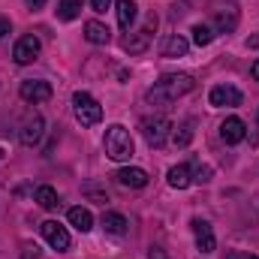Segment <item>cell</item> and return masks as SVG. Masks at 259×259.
<instances>
[{"mask_svg": "<svg viewBox=\"0 0 259 259\" xmlns=\"http://www.w3.org/2000/svg\"><path fill=\"white\" fill-rule=\"evenodd\" d=\"M6 33H9V18H0V42L6 39Z\"/></svg>", "mask_w": 259, "mask_h": 259, "instance_id": "obj_29", "label": "cell"}, {"mask_svg": "<svg viewBox=\"0 0 259 259\" xmlns=\"http://www.w3.org/2000/svg\"><path fill=\"white\" fill-rule=\"evenodd\" d=\"M193 184V169L190 166H172L169 169V187H175V190H187Z\"/></svg>", "mask_w": 259, "mask_h": 259, "instance_id": "obj_16", "label": "cell"}, {"mask_svg": "<svg viewBox=\"0 0 259 259\" xmlns=\"http://www.w3.org/2000/svg\"><path fill=\"white\" fill-rule=\"evenodd\" d=\"M39 36H33V33H27V36H21L18 42H15V49H12V58H15V64L18 66H27L36 61V55H39Z\"/></svg>", "mask_w": 259, "mask_h": 259, "instance_id": "obj_7", "label": "cell"}, {"mask_svg": "<svg viewBox=\"0 0 259 259\" xmlns=\"http://www.w3.org/2000/svg\"><path fill=\"white\" fill-rule=\"evenodd\" d=\"M103 229L109 232V235H115V238H121V235H127L130 223L124 214H118V211H106L103 214Z\"/></svg>", "mask_w": 259, "mask_h": 259, "instance_id": "obj_14", "label": "cell"}, {"mask_svg": "<svg viewBox=\"0 0 259 259\" xmlns=\"http://www.w3.org/2000/svg\"><path fill=\"white\" fill-rule=\"evenodd\" d=\"M193 88H196L193 75H187V72H166V75H160V81H154V88L148 91V103H154V106H160V109H169L175 100L187 97Z\"/></svg>", "mask_w": 259, "mask_h": 259, "instance_id": "obj_1", "label": "cell"}, {"mask_svg": "<svg viewBox=\"0 0 259 259\" xmlns=\"http://www.w3.org/2000/svg\"><path fill=\"white\" fill-rule=\"evenodd\" d=\"M214 24H217L220 33L235 30V24H238V9H235V6H223V9H217V12H214Z\"/></svg>", "mask_w": 259, "mask_h": 259, "instance_id": "obj_15", "label": "cell"}, {"mask_svg": "<svg viewBox=\"0 0 259 259\" xmlns=\"http://www.w3.org/2000/svg\"><path fill=\"white\" fill-rule=\"evenodd\" d=\"M81 6H84V0H58V18L61 21L78 18L81 15Z\"/></svg>", "mask_w": 259, "mask_h": 259, "instance_id": "obj_22", "label": "cell"}, {"mask_svg": "<svg viewBox=\"0 0 259 259\" xmlns=\"http://www.w3.org/2000/svg\"><path fill=\"white\" fill-rule=\"evenodd\" d=\"M250 75H253V78H256V81H259V61H256V64H253V66H250Z\"/></svg>", "mask_w": 259, "mask_h": 259, "instance_id": "obj_31", "label": "cell"}, {"mask_svg": "<svg viewBox=\"0 0 259 259\" xmlns=\"http://www.w3.org/2000/svg\"><path fill=\"white\" fill-rule=\"evenodd\" d=\"M103 148H106L109 160H115V163H127L130 157L136 154L133 136H130V130H127V127H121V124H112V127H106V136H103Z\"/></svg>", "mask_w": 259, "mask_h": 259, "instance_id": "obj_2", "label": "cell"}, {"mask_svg": "<svg viewBox=\"0 0 259 259\" xmlns=\"http://www.w3.org/2000/svg\"><path fill=\"white\" fill-rule=\"evenodd\" d=\"M142 136H145V142L151 145V148H163L166 142H169V130H172V121L166 118V115H154V118H142Z\"/></svg>", "mask_w": 259, "mask_h": 259, "instance_id": "obj_4", "label": "cell"}, {"mask_svg": "<svg viewBox=\"0 0 259 259\" xmlns=\"http://www.w3.org/2000/svg\"><path fill=\"white\" fill-rule=\"evenodd\" d=\"M115 9H118V24H121V30H130V24H133L136 15H139V12H136V9H139L136 0H118Z\"/></svg>", "mask_w": 259, "mask_h": 259, "instance_id": "obj_19", "label": "cell"}, {"mask_svg": "<svg viewBox=\"0 0 259 259\" xmlns=\"http://www.w3.org/2000/svg\"><path fill=\"white\" fill-rule=\"evenodd\" d=\"M190 226H193V235H196V247H199L205 256H208V253H214V247H217V238H214V229H211V223L196 217Z\"/></svg>", "mask_w": 259, "mask_h": 259, "instance_id": "obj_10", "label": "cell"}, {"mask_svg": "<svg viewBox=\"0 0 259 259\" xmlns=\"http://www.w3.org/2000/svg\"><path fill=\"white\" fill-rule=\"evenodd\" d=\"M36 202H39V208H46V211H55V208L61 205V199H58V190H55V187H49V184L36 187Z\"/></svg>", "mask_w": 259, "mask_h": 259, "instance_id": "obj_21", "label": "cell"}, {"mask_svg": "<svg viewBox=\"0 0 259 259\" xmlns=\"http://www.w3.org/2000/svg\"><path fill=\"white\" fill-rule=\"evenodd\" d=\"M148 259H169V256H166V250H163V247H151Z\"/></svg>", "mask_w": 259, "mask_h": 259, "instance_id": "obj_27", "label": "cell"}, {"mask_svg": "<svg viewBox=\"0 0 259 259\" xmlns=\"http://www.w3.org/2000/svg\"><path fill=\"white\" fill-rule=\"evenodd\" d=\"M18 97L24 100V103H46V100H52V84L49 81H42V78H27V81H21V88H18Z\"/></svg>", "mask_w": 259, "mask_h": 259, "instance_id": "obj_5", "label": "cell"}, {"mask_svg": "<svg viewBox=\"0 0 259 259\" xmlns=\"http://www.w3.org/2000/svg\"><path fill=\"white\" fill-rule=\"evenodd\" d=\"M193 181H199V184H208V181H211V166H196Z\"/></svg>", "mask_w": 259, "mask_h": 259, "instance_id": "obj_25", "label": "cell"}, {"mask_svg": "<svg viewBox=\"0 0 259 259\" xmlns=\"http://www.w3.org/2000/svg\"><path fill=\"white\" fill-rule=\"evenodd\" d=\"M72 112H75V118H78L81 127H94V124L103 121V106L88 91H75L72 94Z\"/></svg>", "mask_w": 259, "mask_h": 259, "instance_id": "obj_3", "label": "cell"}, {"mask_svg": "<svg viewBox=\"0 0 259 259\" xmlns=\"http://www.w3.org/2000/svg\"><path fill=\"white\" fill-rule=\"evenodd\" d=\"M84 39L94 42V46H106V42L112 39V33H109L106 24H100V21H88V24H84Z\"/></svg>", "mask_w": 259, "mask_h": 259, "instance_id": "obj_18", "label": "cell"}, {"mask_svg": "<svg viewBox=\"0 0 259 259\" xmlns=\"http://www.w3.org/2000/svg\"><path fill=\"white\" fill-rule=\"evenodd\" d=\"M115 181L121 187H130V190H142V187H148V172L139 169V166H127L115 175Z\"/></svg>", "mask_w": 259, "mask_h": 259, "instance_id": "obj_12", "label": "cell"}, {"mask_svg": "<svg viewBox=\"0 0 259 259\" xmlns=\"http://www.w3.org/2000/svg\"><path fill=\"white\" fill-rule=\"evenodd\" d=\"M109 3H112V0H91V9H94V12H106Z\"/></svg>", "mask_w": 259, "mask_h": 259, "instance_id": "obj_26", "label": "cell"}, {"mask_svg": "<svg viewBox=\"0 0 259 259\" xmlns=\"http://www.w3.org/2000/svg\"><path fill=\"white\" fill-rule=\"evenodd\" d=\"M157 27V18H151L148 21V27H142L139 33H130L127 39H124V52L130 55H139V52H145L148 46H151V30Z\"/></svg>", "mask_w": 259, "mask_h": 259, "instance_id": "obj_11", "label": "cell"}, {"mask_svg": "<svg viewBox=\"0 0 259 259\" xmlns=\"http://www.w3.org/2000/svg\"><path fill=\"white\" fill-rule=\"evenodd\" d=\"M208 103L214 109H235V106H241V91L235 84H217V88H211Z\"/></svg>", "mask_w": 259, "mask_h": 259, "instance_id": "obj_6", "label": "cell"}, {"mask_svg": "<svg viewBox=\"0 0 259 259\" xmlns=\"http://www.w3.org/2000/svg\"><path fill=\"white\" fill-rule=\"evenodd\" d=\"M172 139H175V145H178V148H187V145L193 142V121H184L181 127L175 130V136H172Z\"/></svg>", "mask_w": 259, "mask_h": 259, "instance_id": "obj_23", "label": "cell"}, {"mask_svg": "<svg viewBox=\"0 0 259 259\" xmlns=\"http://www.w3.org/2000/svg\"><path fill=\"white\" fill-rule=\"evenodd\" d=\"M39 232H42V238H46L55 250H69V232H66V226H61L58 220L39 223Z\"/></svg>", "mask_w": 259, "mask_h": 259, "instance_id": "obj_9", "label": "cell"}, {"mask_svg": "<svg viewBox=\"0 0 259 259\" xmlns=\"http://www.w3.org/2000/svg\"><path fill=\"white\" fill-rule=\"evenodd\" d=\"M226 259H259V256H250V253H241V250H232V253H226Z\"/></svg>", "mask_w": 259, "mask_h": 259, "instance_id": "obj_28", "label": "cell"}, {"mask_svg": "<svg viewBox=\"0 0 259 259\" xmlns=\"http://www.w3.org/2000/svg\"><path fill=\"white\" fill-rule=\"evenodd\" d=\"M27 6H30V9H42V6H46V0H27Z\"/></svg>", "mask_w": 259, "mask_h": 259, "instance_id": "obj_30", "label": "cell"}, {"mask_svg": "<svg viewBox=\"0 0 259 259\" xmlns=\"http://www.w3.org/2000/svg\"><path fill=\"white\" fill-rule=\"evenodd\" d=\"M187 49H190V42L184 39V36H169L166 42H163V58H184L187 55Z\"/></svg>", "mask_w": 259, "mask_h": 259, "instance_id": "obj_20", "label": "cell"}, {"mask_svg": "<svg viewBox=\"0 0 259 259\" xmlns=\"http://www.w3.org/2000/svg\"><path fill=\"white\" fill-rule=\"evenodd\" d=\"M42 133H46V121H42V115H39V112H33V115H27V118H24L18 139H21V145L33 148V145L42 139Z\"/></svg>", "mask_w": 259, "mask_h": 259, "instance_id": "obj_8", "label": "cell"}, {"mask_svg": "<svg viewBox=\"0 0 259 259\" xmlns=\"http://www.w3.org/2000/svg\"><path fill=\"white\" fill-rule=\"evenodd\" d=\"M69 223L78 229V232H91L94 229V214L88 211V208H81V205H75V208H69Z\"/></svg>", "mask_w": 259, "mask_h": 259, "instance_id": "obj_17", "label": "cell"}, {"mask_svg": "<svg viewBox=\"0 0 259 259\" xmlns=\"http://www.w3.org/2000/svg\"><path fill=\"white\" fill-rule=\"evenodd\" d=\"M193 42L202 49V46H211L214 42V30L208 27V24H196L193 27Z\"/></svg>", "mask_w": 259, "mask_h": 259, "instance_id": "obj_24", "label": "cell"}, {"mask_svg": "<svg viewBox=\"0 0 259 259\" xmlns=\"http://www.w3.org/2000/svg\"><path fill=\"white\" fill-rule=\"evenodd\" d=\"M244 136H247V124L241 118H226L220 124V139L226 145H238V142H244Z\"/></svg>", "mask_w": 259, "mask_h": 259, "instance_id": "obj_13", "label": "cell"}]
</instances>
